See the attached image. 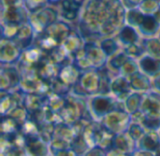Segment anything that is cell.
<instances>
[{
  "mask_svg": "<svg viewBox=\"0 0 160 156\" xmlns=\"http://www.w3.org/2000/svg\"><path fill=\"white\" fill-rule=\"evenodd\" d=\"M120 100H115L114 98L109 97L108 95H99L98 96H95L91 99V104H89V110H91L90 113L92 115V118L102 121L103 118L111 113L113 110H126V109L121 108L119 104H121ZM98 122V121H97Z\"/></svg>",
  "mask_w": 160,
  "mask_h": 156,
  "instance_id": "1",
  "label": "cell"
},
{
  "mask_svg": "<svg viewBox=\"0 0 160 156\" xmlns=\"http://www.w3.org/2000/svg\"><path fill=\"white\" fill-rule=\"evenodd\" d=\"M100 123L113 134L118 135L128 132L132 120L128 111L113 110L106 115Z\"/></svg>",
  "mask_w": 160,
  "mask_h": 156,
  "instance_id": "2",
  "label": "cell"
},
{
  "mask_svg": "<svg viewBox=\"0 0 160 156\" xmlns=\"http://www.w3.org/2000/svg\"><path fill=\"white\" fill-rule=\"evenodd\" d=\"M22 75L13 66H3L1 69V91L10 92L20 87Z\"/></svg>",
  "mask_w": 160,
  "mask_h": 156,
  "instance_id": "3",
  "label": "cell"
},
{
  "mask_svg": "<svg viewBox=\"0 0 160 156\" xmlns=\"http://www.w3.org/2000/svg\"><path fill=\"white\" fill-rule=\"evenodd\" d=\"M77 84L82 88L85 95L98 94L100 87V75L98 72H85L81 74Z\"/></svg>",
  "mask_w": 160,
  "mask_h": 156,
  "instance_id": "4",
  "label": "cell"
},
{
  "mask_svg": "<svg viewBox=\"0 0 160 156\" xmlns=\"http://www.w3.org/2000/svg\"><path fill=\"white\" fill-rule=\"evenodd\" d=\"M49 146L39 135L25 137L24 151L27 156H49Z\"/></svg>",
  "mask_w": 160,
  "mask_h": 156,
  "instance_id": "5",
  "label": "cell"
},
{
  "mask_svg": "<svg viewBox=\"0 0 160 156\" xmlns=\"http://www.w3.org/2000/svg\"><path fill=\"white\" fill-rule=\"evenodd\" d=\"M85 57L91 66V68L96 69H102L106 64V54L103 51L99 50L96 45L93 43H88L83 48Z\"/></svg>",
  "mask_w": 160,
  "mask_h": 156,
  "instance_id": "6",
  "label": "cell"
},
{
  "mask_svg": "<svg viewBox=\"0 0 160 156\" xmlns=\"http://www.w3.org/2000/svg\"><path fill=\"white\" fill-rule=\"evenodd\" d=\"M140 110L145 116L160 117V95L152 93L142 97Z\"/></svg>",
  "mask_w": 160,
  "mask_h": 156,
  "instance_id": "7",
  "label": "cell"
},
{
  "mask_svg": "<svg viewBox=\"0 0 160 156\" xmlns=\"http://www.w3.org/2000/svg\"><path fill=\"white\" fill-rule=\"evenodd\" d=\"M131 85L128 78L124 76H118L112 79L111 81V92L118 100L127 99L129 96L131 91Z\"/></svg>",
  "mask_w": 160,
  "mask_h": 156,
  "instance_id": "8",
  "label": "cell"
},
{
  "mask_svg": "<svg viewBox=\"0 0 160 156\" xmlns=\"http://www.w3.org/2000/svg\"><path fill=\"white\" fill-rule=\"evenodd\" d=\"M112 149L124 154H133L137 151V143L130 138L128 132H126L115 135Z\"/></svg>",
  "mask_w": 160,
  "mask_h": 156,
  "instance_id": "9",
  "label": "cell"
},
{
  "mask_svg": "<svg viewBox=\"0 0 160 156\" xmlns=\"http://www.w3.org/2000/svg\"><path fill=\"white\" fill-rule=\"evenodd\" d=\"M160 148V137L157 131H148L137 142V150L156 153Z\"/></svg>",
  "mask_w": 160,
  "mask_h": 156,
  "instance_id": "10",
  "label": "cell"
},
{
  "mask_svg": "<svg viewBox=\"0 0 160 156\" xmlns=\"http://www.w3.org/2000/svg\"><path fill=\"white\" fill-rule=\"evenodd\" d=\"M33 27L40 28V30L46 29L49 25L52 24L56 21V13L49 7H46L35 15H33L32 20Z\"/></svg>",
  "mask_w": 160,
  "mask_h": 156,
  "instance_id": "11",
  "label": "cell"
},
{
  "mask_svg": "<svg viewBox=\"0 0 160 156\" xmlns=\"http://www.w3.org/2000/svg\"><path fill=\"white\" fill-rule=\"evenodd\" d=\"M141 69L148 77H157L160 73V59L153 56H145L140 61Z\"/></svg>",
  "mask_w": 160,
  "mask_h": 156,
  "instance_id": "12",
  "label": "cell"
},
{
  "mask_svg": "<svg viewBox=\"0 0 160 156\" xmlns=\"http://www.w3.org/2000/svg\"><path fill=\"white\" fill-rule=\"evenodd\" d=\"M80 76H81V74L79 73V69L76 66L68 65V66H62L60 68L58 79L61 80L64 83H66L71 87L78 82Z\"/></svg>",
  "mask_w": 160,
  "mask_h": 156,
  "instance_id": "13",
  "label": "cell"
},
{
  "mask_svg": "<svg viewBox=\"0 0 160 156\" xmlns=\"http://www.w3.org/2000/svg\"><path fill=\"white\" fill-rule=\"evenodd\" d=\"M21 54L18 51V46L15 42H8L7 45L2 43L1 47V61L2 63L12 64L19 60Z\"/></svg>",
  "mask_w": 160,
  "mask_h": 156,
  "instance_id": "14",
  "label": "cell"
},
{
  "mask_svg": "<svg viewBox=\"0 0 160 156\" xmlns=\"http://www.w3.org/2000/svg\"><path fill=\"white\" fill-rule=\"evenodd\" d=\"M32 27L29 24H22L21 28H19L18 33L14 37V42L17 46H20L22 49H28L32 40Z\"/></svg>",
  "mask_w": 160,
  "mask_h": 156,
  "instance_id": "15",
  "label": "cell"
},
{
  "mask_svg": "<svg viewBox=\"0 0 160 156\" xmlns=\"http://www.w3.org/2000/svg\"><path fill=\"white\" fill-rule=\"evenodd\" d=\"M22 131V125L12 117L6 115L2 116L1 133L2 135H13Z\"/></svg>",
  "mask_w": 160,
  "mask_h": 156,
  "instance_id": "16",
  "label": "cell"
},
{
  "mask_svg": "<svg viewBox=\"0 0 160 156\" xmlns=\"http://www.w3.org/2000/svg\"><path fill=\"white\" fill-rule=\"evenodd\" d=\"M130 85L133 90L136 91H148L151 87V80L145 74L137 73L130 77Z\"/></svg>",
  "mask_w": 160,
  "mask_h": 156,
  "instance_id": "17",
  "label": "cell"
},
{
  "mask_svg": "<svg viewBox=\"0 0 160 156\" xmlns=\"http://www.w3.org/2000/svg\"><path fill=\"white\" fill-rule=\"evenodd\" d=\"M158 22L155 18V16H150V15H145L143 18L142 22L140 25L141 32L145 35V36H151L154 35L158 28Z\"/></svg>",
  "mask_w": 160,
  "mask_h": 156,
  "instance_id": "18",
  "label": "cell"
},
{
  "mask_svg": "<svg viewBox=\"0 0 160 156\" xmlns=\"http://www.w3.org/2000/svg\"><path fill=\"white\" fill-rule=\"evenodd\" d=\"M71 149L80 156H83L85 154V153L91 149L87 143V141L85 140L83 135H77L74 137L73 140L71 141Z\"/></svg>",
  "mask_w": 160,
  "mask_h": 156,
  "instance_id": "19",
  "label": "cell"
},
{
  "mask_svg": "<svg viewBox=\"0 0 160 156\" xmlns=\"http://www.w3.org/2000/svg\"><path fill=\"white\" fill-rule=\"evenodd\" d=\"M82 44H81V38L77 35H69L65 39V44L63 48L66 50V51L68 54L74 53L76 54L81 50Z\"/></svg>",
  "mask_w": 160,
  "mask_h": 156,
  "instance_id": "20",
  "label": "cell"
},
{
  "mask_svg": "<svg viewBox=\"0 0 160 156\" xmlns=\"http://www.w3.org/2000/svg\"><path fill=\"white\" fill-rule=\"evenodd\" d=\"M62 7H63V16L68 20H73L77 16L80 6H78L73 0H63Z\"/></svg>",
  "mask_w": 160,
  "mask_h": 156,
  "instance_id": "21",
  "label": "cell"
},
{
  "mask_svg": "<svg viewBox=\"0 0 160 156\" xmlns=\"http://www.w3.org/2000/svg\"><path fill=\"white\" fill-rule=\"evenodd\" d=\"M119 38L123 43L127 45H130V44H135V42L138 40V35L133 28L128 26L122 29V31L120 32Z\"/></svg>",
  "mask_w": 160,
  "mask_h": 156,
  "instance_id": "22",
  "label": "cell"
},
{
  "mask_svg": "<svg viewBox=\"0 0 160 156\" xmlns=\"http://www.w3.org/2000/svg\"><path fill=\"white\" fill-rule=\"evenodd\" d=\"M146 133V130L145 128L140 124H136V123H131L129 127H128V134L130 136V138L137 143L142 137L143 135Z\"/></svg>",
  "mask_w": 160,
  "mask_h": 156,
  "instance_id": "23",
  "label": "cell"
},
{
  "mask_svg": "<svg viewBox=\"0 0 160 156\" xmlns=\"http://www.w3.org/2000/svg\"><path fill=\"white\" fill-rule=\"evenodd\" d=\"M138 66H137V64L130 58L123 66H122V68L119 70V72H120V75L121 76H124V77H126V78H128V77H132V76H134L135 74H137V73H139L138 72Z\"/></svg>",
  "mask_w": 160,
  "mask_h": 156,
  "instance_id": "24",
  "label": "cell"
},
{
  "mask_svg": "<svg viewBox=\"0 0 160 156\" xmlns=\"http://www.w3.org/2000/svg\"><path fill=\"white\" fill-rule=\"evenodd\" d=\"M142 125L147 131H158V130H160V117L145 116Z\"/></svg>",
  "mask_w": 160,
  "mask_h": 156,
  "instance_id": "25",
  "label": "cell"
},
{
  "mask_svg": "<svg viewBox=\"0 0 160 156\" xmlns=\"http://www.w3.org/2000/svg\"><path fill=\"white\" fill-rule=\"evenodd\" d=\"M130 58L128 57V55L126 53V52H122V53H119L117 55H115L113 57V59L111 60L110 64L112 66V68L115 69V70H120L122 68V66L129 60Z\"/></svg>",
  "mask_w": 160,
  "mask_h": 156,
  "instance_id": "26",
  "label": "cell"
},
{
  "mask_svg": "<svg viewBox=\"0 0 160 156\" xmlns=\"http://www.w3.org/2000/svg\"><path fill=\"white\" fill-rule=\"evenodd\" d=\"M144 46L149 52H151L152 56L160 59V41L158 39H148L145 40Z\"/></svg>",
  "mask_w": 160,
  "mask_h": 156,
  "instance_id": "27",
  "label": "cell"
},
{
  "mask_svg": "<svg viewBox=\"0 0 160 156\" xmlns=\"http://www.w3.org/2000/svg\"><path fill=\"white\" fill-rule=\"evenodd\" d=\"M101 48L107 56H110V55L115 53V51L118 50L117 43L112 38H107V39L103 40L101 43Z\"/></svg>",
  "mask_w": 160,
  "mask_h": 156,
  "instance_id": "28",
  "label": "cell"
},
{
  "mask_svg": "<svg viewBox=\"0 0 160 156\" xmlns=\"http://www.w3.org/2000/svg\"><path fill=\"white\" fill-rule=\"evenodd\" d=\"M144 14L138 11V10H131L128 12V21L129 22V23L134 24V25H141V23L143 21L144 18Z\"/></svg>",
  "mask_w": 160,
  "mask_h": 156,
  "instance_id": "29",
  "label": "cell"
},
{
  "mask_svg": "<svg viewBox=\"0 0 160 156\" xmlns=\"http://www.w3.org/2000/svg\"><path fill=\"white\" fill-rule=\"evenodd\" d=\"M125 51V52L130 57H141L144 53V49L137 44L128 45Z\"/></svg>",
  "mask_w": 160,
  "mask_h": 156,
  "instance_id": "30",
  "label": "cell"
},
{
  "mask_svg": "<svg viewBox=\"0 0 160 156\" xmlns=\"http://www.w3.org/2000/svg\"><path fill=\"white\" fill-rule=\"evenodd\" d=\"M1 154L3 156H27L23 149L17 147H8L5 150H2Z\"/></svg>",
  "mask_w": 160,
  "mask_h": 156,
  "instance_id": "31",
  "label": "cell"
},
{
  "mask_svg": "<svg viewBox=\"0 0 160 156\" xmlns=\"http://www.w3.org/2000/svg\"><path fill=\"white\" fill-rule=\"evenodd\" d=\"M46 0H26V6L32 11H37L39 8L43 7Z\"/></svg>",
  "mask_w": 160,
  "mask_h": 156,
  "instance_id": "32",
  "label": "cell"
},
{
  "mask_svg": "<svg viewBox=\"0 0 160 156\" xmlns=\"http://www.w3.org/2000/svg\"><path fill=\"white\" fill-rule=\"evenodd\" d=\"M107 156H133V154H124V153L118 152L116 150L111 149V150L107 151Z\"/></svg>",
  "mask_w": 160,
  "mask_h": 156,
  "instance_id": "33",
  "label": "cell"
},
{
  "mask_svg": "<svg viewBox=\"0 0 160 156\" xmlns=\"http://www.w3.org/2000/svg\"><path fill=\"white\" fill-rule=\"evenodd\" d=\"M133 156H155L154 153L151 152H146V151H139L137 150L134 154Z\"/></svg>",
  "mask_w": 160,
  "mask_h": 156,
  "instance_id": "34",
  "label": "cell"
},
{
  "mask_svg": "<svg viewBox=\"0 0 160 156\" xmlns=\"http://www.w3.org/2000/svg\"><path fill=\"white\" fill-rule=\"evenodd\" d=\"M155 86L160 91V74L158 76H157L155 79Z\"/></svg>",
  "mask_w": 160,
  "mask_h": 156,
  "instance_id": "35",
  "label": "cell"
},
{
  "mask_svg": "<svg viewBox=\"0 0 160 156\" xmlns=\"http://www.w3.org/2000/svg\"><path fill=\"white\" fill-rule=\"evenodd\" d=\"M155 18L157 19V21L158 22V23H160V7H158V9L157 10V12L155 13Z\"/></svg>",
  "mask_w": 160,
  "mask_h": 156,
  "instance_id": "36",
  "label": "cell"
},
{
  "mask_svg": "<svg viewBox=\"0 0 160 156\" xmlns=\"http://www.w3.org/2000/svg\"><path fill=\"white\" fill-rule=\"evenodd\" d=\"M155 156H160V148L155 153Z\"/></svg>",
  "mask_w": 160,
  "mask_h": 156,
  "instance_id": "37",
  "label": "cell"
},
{
  "mask_svg": "<svg viewBox=\"0 0 160 156\" xmlns=\"http://www.w3.org/2000/svg\"><path fill=\"white\" fill-rule=\"evenodd\" d=\"M159 137H160V130H159Z\"/></svg>",
  "mask_w": 160,
  "mask_h": 156,
  "instance_id": "38",
  "label": "cell"
},
{
  "mask_svg": "<svg viewBox=\"0 0 160 156\" xmlns=\"http://www.w3.org/2000/svg\"><path fill=\"white\" fill-rule=\"evenodd\" d=\"M49 156H53V155H49Z\"/></svg>",
  "mask_w": 160,
  "mask_h": 156,
  "instance_id": "39",
  "label": "cell"
}]
</instances>
